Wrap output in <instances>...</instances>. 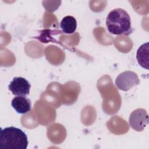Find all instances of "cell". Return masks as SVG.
<instances>
[{
    "instance_id": "1",
    "label": "cell",
    "mask_w": 149,
    "mask_h": 149,
    "mask_svg": "<svg viewBox=\"0 0 149 149\" xmlns=\"http://www.w3.org/2000/svg\"><path fill=\"white\" fill-rule=\"evenodd\" d=\"M106 26L108 31L114 35L129 36L133 31L130 16L121 8L114 9L108 13Z\"/></svg>"
},
{
    "instance_id": "2",
    "label": "cell",
    "mask_w": 149,
    "mask_h": 149,
    "mask_svg": "<svg viewBox=\"0 0 149 149\" xmlns=\"http://www.w3.org/2000/svg\"><path fill=\"white\" fill-rule=\"evenodd\" d=\"M28 139L25 133L20 129L10 126L1 129L0 148L2 149H26Z\"/></svg>"
},
{
    "instance_id": "3",
    "label": "cell",
    "mask_w": 149,
    "mask_h": 149,
    "mask_svg": "<svg viewBox=\"0 0 149 149\" xmlns=\"http://www.w3.org/2000/svg\"><path fill=\"white\" fill-rule=\"evenodd\" d=\"M140 84L137 74L132 71H125L119 74L115 80V85L119 89L127 91Z\"/></svg>"
},
{
    "instance_id": "4",
    "label": "cell",
    "mask_w": 149,
    "mask_h": 149,
    "mask_svg": "<svg viewBox=\"0 0 149 149\" xmlns=\"http://www.w3.org/2000/svg\"><path fill=\"white\" fill-rule=\"evenodd\" d=\"M130 127L137 132H141L148 124V115L146 109L138 108L134 110L129 119Z\"/></svg>"
},
{
    "instance_id": "5",
    "label": "cell",
    "mask_w": 149,
    "mask_h": 149,
    "mask_svg": "<svg viewBox=\"0 0 149 149\" xmlns=\"http://www.w3.org/2000/svg\"><path fill=\"white\" fill-rule=\"evenodd\" d=\"M31 85L29 81L22 77H15L10 81L8 89L17 96H26L29 94Z\"/></svg>"
},
{
    "instance_id": "6",
    "label": "cell",
    "mask_w": 149,
    "mask_h": 149,
    "mask_svg": "<svg viewBox=\"0 0 149 149\" xmlns=\"http://www.w3.org/2000/svg\"><path fill=\"white\" fill-rule=\"evenodd\" d=\"M11 105L15 111L20 114H24L31 110V101L25 96H16L12 100Z\"/></svg>"
},
{
    "instance_id": "7",
    "label": "cell",
    "mask_w": 149,
    "mask_h": 149,
    "mask_svg": "<svg viewBox=\"0 0 149 149\" xmlns=\"http://www.w3.org/2000/svg\"><path fill=\"white\" fill-rule=\"evenodd\" d=\"M136 58L139 64L143 68L148 69L149 60V48L148 42L141 45L137 49Z\"/></svg>"
},
{
    "instance_id": "8",
    "label": "cell",
    "mask_w": 149,
    "mask_h": 149,
    "mask_svg": "<svg viewBox=\"0 0 149 149\" xmlns=\"http://www.w3.org/2000/svg\"><path fill=\"white\" fill-rule=\"evenodd\" d=\"M60 27L64 33L68 34H73L77 28L76 20L72 16H66L62 19L60 23Z\"/></svg>"
}]
</instances>
